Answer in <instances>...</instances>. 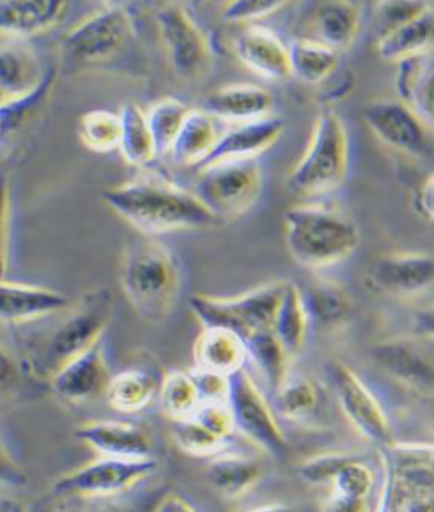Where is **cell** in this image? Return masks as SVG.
Listing matches in <instances>:
<instances>
[{
	"instance_id": "obj_1",
	"label": "cell",
	"mask_w": 434,
	"mask_h": 512,
	"mask_svg": "<svg viewBox=\"0 0 434 512\" xmlns=\"http://www.w3.org/2000/svg\"><path fill=\"white\" fill-rule=\"evenodd\" d=\"M101 198L110 211L145 237L221 224L195 192L180 188L164 176H138L107 188Z\"/></svg>"
},
{
	"instance_id": "obj_2",
	"label": "cell",
	"mask_w": 434,
	"mask_h": 512,
	"mask_svg": "<svg viewBox=\"0 0 434 512\" xmlns=\"http://www.w3.org/2000/svg\"><path fill=\"white\" fill-rule=\"evenodd\" d=\"M120 287L139 318L161 324L176 308L182 278L169 248L142 237L126 246L120 259Z\"/></svg>"
},
{
	"instance_id": "obj_3",
	"label": "cell",
	"mask_w": 434,
	"mask_h": 512,
	"mask_svg": "<svg viewBox=\"0 0 434 512\" xmlns=\"http://www.w3.org/2000/svg\"><path fill=\"white\" fill-rule=\"evenodd\" d=\"M283 224L288 254L307 270L335 267L359 248L356 221L329 205H294L285 211Z\"/></svg>"
},
{
	"instance_id": "obj_4",
	"label": "cell",
	"mask_w": 434,
	"mask_h": 512,
	"mask_svg": "<svg viewBox=\"0 0 434 512\" xmlns=\"http://www.w3.org/2000/svg\"><path fill=\"white\" fill-rule=\"evenodd\" d=\"M113 314L114 299L107 287L88 290L72 303L56 327L38 344L28 360L31 371L38 378L50 381L66 363L101 344Z\"/></svg>"
},
{
	"instance_id": "obj_5",
	"label": "cell",
	"mask_w": 434,
	"mask_h": 512,
	"mask_svg": "<svg viewBox=\"0 0 434 512\" xmlns=\"http://www.w3.org/2000/svg\"><path fill=\"white\" fill-rule=\"evenodd\" d=\"M350 160L347 129L337 113L325 110L313 123L306 151L287 179L291 194L300 198L325 197L345 182Z\"/></svg>"
},
{
	"instance_id": "obj_6",
	"label": "cell",
	"mask_w": 434,
	"mask_h": 512,
	"mask_svg": "<svg viewBox=\"0 0 434 512\" xmlns=\"http://www.w3.org/2000/svg\"><path fill=\"white\" fill-rule=\"evenodd\" d=\"M383 486L375 512H434V444L382 448Z\"/></svg>"
},
{
	"instance_id": "obj_7",
	"label": "cell",
	"mask_w": 434,
	"mask_h": 512,
	"mask_svg": "<svg viewBox=\"0 0 434 512\" xmlns=\"http://www.w3.org/2000/svg\"><path fill=\"white\" fill-rule=\"evenodd\" d=\"M287 283V280L271 281L233 297L198 293L189 299L190 311L204 328H226L249 340L253 334L274 327Z\"/></svg>"
},
{
	"instance_id": "obj_8",
	"label": "cell",
	"mask_w": 434,
	"mask_h": 512,
	"mask_svg": "<svg viewBox=\"0 0 434 512\" xmlns=\"http://www.w3.org/2000/svg\"><path fill=\"white\" fill-rule=\"evenodd\" d=\"M256 160L226 161L198 170L195 195L221 224L245 216L262 192Z\"/></svg>"
},
{
	"instance_id": "obj_9",
	"label": "cell",
	"mask_w": 434,
	"mask_h": 512,
	"mask_svg": "<svg viewBox=\"0 0 434 512\" xmlns=\"http://www.w3.org/2000/svg\"><path fill=\"white\" fill-rule=\"evenodd\" d=\"M161 47L177 77L195 81L212 66L211 43L207 34L180 3L164 2L155 12Z\"/></svg>"
},
{
	"instance_id": "obj_10",
	"label": "cell",
	"mask_w": 434,
	"mask_h": 512,
	"mask_svg": "<svg viewBox=\"0 0 434 512\" xmlns=\"http://www.w3.org/2000/svg\"><path fill=\"white\" fill-rule=\"evenodd\" d=\"M157 467L155 458L120 460L100 457L57 477L53 493L60 498H109L131 491L152 476Z\"/></svg>"
},
{
	"instance_id": "obj_11",
	"label": "cell",
	"mask_w": 434,
	"mask_h": 512,
	"mask_svg": "<svg viewBox=\"0 0 434 512\" xmlns=\"http://www.w3.org/2000/svg\"><path fill=\"white\" fill-rule=\"evenodd\" d=\"M133 31V20L125 6L104 3L63 36L62 46L69 56L81 62H104L132 40Z\"/></svg>"
},
{
	"instance_id": "obj_12",
	"label": "cell",
	"mask_w": 434,
	"mask_h": 512,
	"mask_svg": "<svg viewBox=\"0 0 434 512\" xmlns=\"http://www.w3.org/2000/svg\"><path fill=\"white\" fill-rule=\"evenodd\" d=\"M328 374L338 406L354 431L380 448L395 442L388 414L363 379L350 366L340 362L329 365Z\"/></svg>"
},
{
	"instance_id": "obj_13",
	"label": "cell",
	"mask_w": 434,
	"mask_h": 512,
	"mask_svg": "<svg viewBox=\"0 0 434 512\" xmlns=\"http://www.w3.org/2000/svg\"><path fill=\"white\" fill-rule=\"evenodd\" d=\"M231 412L236 420L237 431L259 450L280 454L287 445L278 414L249 372H237L230 376Z\"/></svg>"
},
{
	"instance_id": "obj_14",
	"label": "cell",
	"mask_w": 434,
	"mask_h": 512,
	"mask_svg": "<svg viewBox=\"0 0 434 512\" xmlns=\"http://www.w3.org/2000/svg\"><path fill=\"white\" fill-rule=\"evenodd\" d=\"M363 119L386 147L411 157H424L429 153L426 123L405 101H375L364 109Z\"/></svg>"
},
{
	"instance_id": "obj_15",
	"label": "cell",
	"mask_w": 434,
	"mask_h": 512,
	"mask_svg": "<svg viewBox=\"0 0 434 512\" xmlns=\"http://www.w3.org/2000/svg\"><path fill=\"white\" fill-rule=\"evenodd\" d=\"M367 278L373 289L385 295H420L434 284V256L423 252L383 255L373 262Z\"/></svg>"
},
{
	"instance_id": "obj_16",
	"label": "cell",
	"mask_w": 434,
	"mask_h": 512,
	"mask_svg": "<svg viewBox=\"0 0 434 512\" xmlns=\"http://www.w3.org/2000/svg\"><path fill=\"white\" fill-rule=\"evenodd\" d=\"M372 356L376 365L402 387L427 397L434 395V357L416 341H383Z\"/></svg>"
},
{
	"instance_id": "obj_17",
	"label": "cell",
	"mask_w": 434,
	"mask_h": 512,
	"mask_svg": "<svg viewBox=\"0 0 434 512\" xmlns=\"http://www.w3.org/2000/svg\"><path fill=\"white\" fill-rule=\"evenodd\" d=\"M75 438L100 457L120 460H151L155 442L141 426L122 420H93L78 426Z\"/></svg>"
},
{
	"instance_id": "obj_18",
	"label": "cell",
	"mask_w": 434,
	"mask_h": 512,
	"mask_svg": "<svg viewBox=\"0 0 434 512\" xmlns=\"http://www.w3.org/2000/svg\"><path fill=\"white\" fill-rule=\"evenodd\" d=\"M233 52L243 66L268 81L291 77L290 50L274 31L262 25H247L234 39Z\"/></svg>"
},
{
	"instance_id": "obj_19",
	"label": "cell",
	"mask_w": 434,
	"mask_h": 512,
	"mask_svg": "<svg viewBox=\"0 0 434 512\" xmlns=\"http://www.w3.org/2000/svg\"><path fill=\"white\" fill-rule=\"evenodd\" d=\"M72 302L62 292L49 287L2 280L0 318L3 324L19 325L63 314Z\"/></svg>"
},
{
	"instance_id": "obj_20",
	"label": "cell",
	"mask_w": 434,
	"mask_h": 512,
	"mask_svg": "<svg viewBox=\"0 0 434 512\" xmlns=\"http://www.w3.org/2000/svg\"><path fill=\"white\" fill-rule=\"evenodd\" d=\"M284 129L283 120L274 116L233 126L221 135L214 150L196 170L226 161L256 160L280 141Z\"/></svg>"
},
{
	"instance_id": "obj_21",
	"label": "cell",
	"mask_w": 434,
	"mask_h": 512,
	"mask_svg": "<svg viewBox=\"0 0 434 512\" xmlns=\"http://www.w3.org/2000/svg\"><path fill=\"white\" fill-rule=\"evenodd\" d=\"M109 365L101 344L76 357L56 372L49 384L53 393L68 403H84L106 393L110 379Z\"/></svg>"
},
{
	"instance_id": "obj_22",
	"label": "cell",
	"mask_w": 434,
	"mask_h": 512,
	"mask_svg": "<svg viewBox=\"0 0 434 512\" xmlns=\"http://www.w3.org/2000/svg\"><path fill=\"white\" fill-rule=\"evenodd\" d=\"M65 0H2L0 31L6 40H27L47 34L68 11Z\"/></svg>"
},
{
	"instance_id": "obj_23",
	"label": "cell",
	"mask_w": 434,
	"mask_h": 512,
	"mask_svg": "<svg viewBox=\"0 0 434 512\" xmlns=\"http://www.w3.org/2000/svg\"><path fill=\"white\" fill-rule=\"evenodd\" d=\"M46 74L40 59L21 40L3 39L0 47V101L11 103L36 91Z\"/></svg>"
},
{
	"instance_id": "obj_24",
	"label": "cell",
	"mask_w": 434,
	"mask_h": 512,
	"mask_svg": "<svg viewBox=\"0 0 434 512\" xmlns=\"http://www.w3.org/2000/svg\"><path fill=\"white\" fill-rule=\"evenodd\" d=\"M275 99L271 91L256 84H230L218 88L207 99L205 110L227 122L249 123L269 118Z\"/></svg>"
},
{
	"instance_id": "obj_25",
	"label": "cell",
	"mask_w": 434,
	"mask_h": 512,
	"mask_svg": "<svg viewBox=\"0 0 434 512\" xmlns=\"http://www.w3.org/2000/svg\"><path fill=\"white\" fill-rule=\"evenodd\" d=\"M249 360L246 340L239 334L220 327H205L193 346L195 368L233 376L245 369Z\"/></svg>"
},
{
	"instance_id": "obj_26",
	"label": "cell",
	"mask_w": 434,
	"mask_h": 512,
	"mask_svg": "<svg viewBox=\"0 0 434 512\" xmlns=\"http://www.w3.org/2000/svg\"><path fill=\"white\" fill-rule=\"evenodd\" d=\"M313 40L321 41L335 52L350 49L359 36L360 9L345 0L323 2L313 12Z\"/></svg>"
},
{
	"instance_id": "obj_27",
	"label": "cell",
	"mask_w": 434,
	"mask_h": 512,
	"mask_svg": "<svg viewBox=\"0 0 434 512\" xmlns=\"http://www.w3.org/2000/svg\"><path fill=\"white\" fill-rule=\"evenodd\" d=\"M215 119L205 109H190L170 151L174 164L196 169L211 154L220 139Z\"/></svg>"
},
{
	"instance_id": "obj_28",
	"label": "cell",
	"mask_w": 434,
	"mask_h": 512,
	"mask_svg": "<svg viewBox=\"0 0 434 512\" xmlns=\"http://www.w3.org/2000/svg\"><path fill=\"white\" fill-rule=\"evenodd\" d=\"M205 477L224 498L239 499L261 482L262 469L246 455L224 451L208 461Z\"/></svg>"
},
{
	"instance_id": "obj_29",
	"label": "cell",
	"mask_w": 434,
	"mask_h": 512,
	"mask_svg": "<svg viewBox=\"0 0 434 512\" xmlns=\"http://www.w3.org/2000/svg\"><path fill=\"white\" fill-rule=\"evenodd\" d=\"M303 296L310 324L329 333L344 327L353 312L350 295L331 280L313 281Z\"/></svg>"
},
{
	"instance_id": "obj_30",
	"label": "cell",
	"mask_w": 434,
	"mask_h": 512,
	"mask_svg": "<svg viewBox=\"0 0 434 512\" xmlns=\"http://www.w3.org/2000/svg\"><path fill=\"white\" fill-rule=\"evenodd\" d=\"M434 43V12H424L416 20L407 22L392 33L378 40L379 58L385 62L399 63L402 60L427 55Z\"/></svg>"
},
{
	"instance_id": "obj_31",
	"label": "cell",
	"mask_w": 434,
	"mask_h": 512,
	"mask_svg": "<svg viewBox=\"0 0 434 512\" xmlns=\"http://www.w3.org/2000/svg\"><path fill=\"white\" fill-rule=\"evenodd\" d=\"M160 384L144 369H125L112 376L106 395L107 403L117 413L144 412L158 397Z\"/></svg>"
},
{
	"instance_id": "obj_32",
	"label": "cell",
	"mask_w": 434,
	"mask_h": 512,
	"mask_svg": "<svg viewBox=\"0 0 434 512\" xmlns=\"http://www.w3.org/2000/svg\"><path fill=\"white\" fill-rule=\"evenodd\" d=\"M122 137L119 150L126 163L135 167H145L158 157L154 137L148 122L147 112L136 103L123 104L120 107Z\"/></svg>"
},
{
	"instance_id": "obj_33",
	"label": "cell",
	"mask_w": 434,
	"mask_h": 512,
	"mask_svg": "<svg viewBox=\"0 0 434 512\" xmlns=\"http://www.w3.org/2000/svg\"><path fill=\"white\" fill-rule=\"evenodd\" d=\"M291 77L303 84L319 85L332 77L340 66V53L321 41L297 39L288 44Z\"/></svg>"
},
{
	"instance_id": "obj_34",
	"label": "cell",
	"mask_w": 434,
	"mask_h": 512,
	"mask_svg": "<svg viewBox=\"0 0 434 512\" xmlns=\"http://www.w3.org/2000/svg\"><path fill=\"white\" fill-rule=\"evenodd\" d=\"M157 398L161 413L173 423L195 416L204 404L193 375L179 369H173L161 378Z\"/></svg>"
},
{
	"instance_id": "obj_35",
	"label": "cell",
	"mask_w": 434,
	"mask_h": 512,
	"mask_svg": "<svg viewBox=\"0 0 434 512\" xmlns=\"http://www.w3.org/2000/svg\"><path fill=\"white\" fill-rule=\"evenodd\" d=\"M309 327L310 318L304 303L303 290L293 281H288L272 330L288 353L294 356L302 350Z\"/></svg>"
},
{
	"instance_id": "obj_36",
	"label": "cell",
	"mask_w": 434,
	"mask_h": 512,
	"mask_svg": "<svg viewBox=\"0 0 434 512\" xmlns=\"http://www.w3.org/2000/svg\"><path fill=\"white\" fill-rule=\"evenodd\" d=\"M246 343L249 359L255 362L259 372L264 375L265 381L275 393L291 375L290 363L293 356L288 353L272 328L253 334Z\"/></svg>"
},
{
	"instance_id": "obj_37",
	"label": "cell",
	"mask_w": 434,
	"mask_h": 512,
	"mask_svg": "<svg viewBox=\"0 0 434 512\" xmlns=\"http://www.w3.org/2000/svg\"><path fill=\"white\" fill-rule=\"evenodd\" d=\"M56 77V68H52L47 72L46 78L36 91L22 97V99L2 104L0 115H2L3 145L11 141L22 129L27 128L31 122H34L40 113L44 112V107L49 103L50 96H52Z\"/></svg>"
},
{
	"instance_id": "obj_38",
	"label": "cell",
	"mask_w": 434,
	"mask_h": 512,
	"mask_svg": "<svg viewBox=\"0 0 434 512\" xmlns=\"http://www.w3.org/2000/svg\"><path fill=\"white\" fill-rule=\"evenodd\" d=\"M318 406V387L306 376L290 375L275 391V412L288 422L307 419Z\"/></svg>"
},
{
	"instance_id": "obj_39",
	"label": "cell",
	"mask_w": 434,
	"mask_h": 512,
	"mask_svg": "<svg viewBox=\"0 0 434 512\" xmlns=\"http://www.w3.org/2000/svg\"><path fill=\"white\" fill-rule=\"evenodd\" d=\"M78 137L93 153L106 154L117 150L122 137L119 113L110 110H90L79 118Z\"/></svg>"
},
{
	"instance_id": "obj_40",
	"label": "cell",
	"mask_w": 434,
	"mask_h": 512,
	"mask_svg": "<svg viewBox=\"0 0 434 512\" xmlns=\"http://www.w3.org/2000/svg\"><path fill=\"white\" fill-rule=\"evenodd\" d=\"M189 112V107L182 100L174 99V97H164V99L155 101L148 109L147 118L150 122L158 157L170 156L174 141H176Z\"/></svg>"
},
{
	"instance_id": "obj_41",
	"label": "cell",
	"mask_w": 434,
	"mask_h": 512,
	"mask_svg": "<svg viewBox=\"0 0 434 512\" xmlns=\"http://www.w3.org/2000/svg\"><path fill=\"white\" fill-rule=\"evenodd\" d=\"M174 442L182 453L190 457H217L227 450L228 441L215 434L201 419L193 416L183 422L173 423Z\"/></svg>"
},
{
	"instance_id": "obj_42",
	"label": "cell",
	"mask_w": 434,
	"mask_h": 512,
	"mask_svg": "<svg viewBox=\"0 0 434 512\" xmlns=\"http://www.w3.org/2000/svg\"><path fill=\"white\" fill-rule=\"evenodd\" d=\"M375 473L359 458L350 460L341 467L332 480L331 493L348 496V498L369 499L375 488Z\"/></svg>"
},
{
	"instance_id": "obj_43",
	"label": "cell",
	"mask_w": 434,
	"mask_h": 512,
	"mask_svg": "<svg viewBox=\"0 0 434 512\" xmlns=\"http://www.w3.org/2000/svg\"><path fill=\"white\" fill-rule=\"evenodd\" d=\"M429 3L420 0H391L376 5V34L378 40L407 22L416 20L429 11Z\"/></svg>"
},
{
	"instance_id": "obj_44",
	"label": "cell",
	"mask_w": 434,
	"mask_h": 512,
	"mask_svg": "<svg viewBox=\"0 0 434 512\" xmlns=\"http://www.w3.org/2000/svg\"><path fill=\"white\" fill-rule=\"evenodd\" d=\"M288 2L283 0H234L226 2L221 9V18L230 24H247L271 17L281 11Z\"/></svg>"
},
{
	"instance_id": "obj_45",
	"label": "cell",
	"mask_w": 434,
	"mask_h": 512,
	"mask_svg": "<svg viewBox=\"0 0 434 512\" xmlns=\"http://www.w3.org/2000/svg\"><path fill=\"white\" fill-rule=\"evenodd\" d=\"M347 454H321L304 460L297 472L304 482L312 486L331 485L335 474L340 472L342 466L350 460Z\"/></svg>"
},
{
	"instance_id": "obj_46",
	"label": "cell",
	"mask_w": 434,
	"mask_h": 512,
	"mask_svg": "<svg viewBox=\"0 0 434 512\" xmlns=\"http://www.w3.org/2000/svg\"><path fill=\"white\" fill-rule=\"evenodd\" d=\"M430 59L427 55L416 56L398 63L397 78H395V88L399 99L410 103L414 91H416L418 82L423 77Z\"/></svg>"
},
{
	"instance_id": "obj_47",
	"label": "cell",
	"mask_w": 434,
	"mask_h": 512,
	"mask_svg": "<svg viewBox=\"0 0 434 512\" xmlns=\"http://www.w3.org/2000/svg\"><path fill=\"white\" fill-rule=\"evenodd\" d=\"M411 107L423 119L427 128L434 131V63L429 62L423 77L418 82L416 91L410 100Z\"/></svg>"
},
{
	"instance_id": "obj_48",
	"label": "cell",
	"mask_w": 434,
	"mask_h": 512,
	"mask_svg": "<svg viewBox=\"0 0 434 512\" xmlns=\"http://www.w3.org/2000/svg\"><path fill=\"white\" fill-rule=\"evenodd\" d=\"M190 374L195 378L204 403H209V401L228 403V398H230V376L202 371L198 368L190 369Z\"/></svg>"
},
{
	"instance_id": "obj_49",
	"label": "cell",
	"mask_w": 434,
	"mask_h": 512,
	"mask_svg": "<svg viewBox=\"0 0 434 512\" xmlns=\"http://www.w3.org/2000/svg\"><path fill=\"white\" fill-rule=\"evenodd\" d=\"M323 512H370L369 499L348 498L329 493Z\"/></svg>"
},
{
	"instance_id": "obj_50",
	"label": "cell",
	"mask_w": 434,
	"mask_h": 512,
	"mask_svg": "<svg viewBox=\"0 0 434 512\" xmlns=\"http://www.w3.org/2000/svg\"><path fill=\"white\" fill-rule=\"evenodd\" d=\"M152 512H199L193 507L192 504L188 501V499L183 498V496L177 495V493H169V495L164 496L160 502H158L157 507L154 508Z\"/></svg>"
},
{
	"instance_id": "obj_51",
	"label": "cell",
	"mask_w": 434,
	"mask_h": 512,
	"mask_svg": "<svg viewBox=\"0 0 434 512\" xmlns=\"http://www.w3.org/2000/svg\"><path fill=\"white\" fill-rule=\"evenodd\" d=\"M418 208L424 217L434 223V173L421 188L420 195H418Z\"/></svg>"
},
{
	"instance_id": "obj_52",
	"label": "cell",
	"mask_w": 434,
	"mask_h": 512,
	"mask_svg": "<svg viewBox=\"0 0 434 512\" xmlns=\"http://www.w3.org/2000/svg\"><path fill=\"white\" fill-rule=\"evenodd\" d=\"M416 327L418 333L423 335V337L434 340V305L430 306V308L423 309L421 312H418L416 318Z\"/></svg>"
},
{
	"instance_id": "obj_53",
	"label": "cell",
	"mask_w": 434,
	"mask_h": 512,
	"mask_svg": "<svg viewBox=\"0 0 434 512\" xmlns=\"http://www.w3.org/2000/svg\"><path fill=\"white\" fill-rule=\"evenodd\" d=\"M247 512H299L296 507L287 504H268Z\"/></svg>"
},
{
	"instance_id": "obj_54",
	"label": "cell",
	"mask_w": 434,
	"mask_h": 512,
	"mask_svg": "<svg viewBox=\"0 0 434 512\" xmlns=\"http://www.w3.org/2000/svg\"><path fill=\"white\" fill-rule=\"evenodd\" d=\"M59 512H114L107 510V508L97 507H82V508H71V510L59 511Z\"/></svg>"
}]
</instances>
